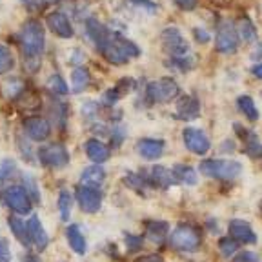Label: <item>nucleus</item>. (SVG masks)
<instances>
[{"label":"nucleus","mask_w":262,"mask_h":262,"mask_svg":"<svg viewBox=\"0 0 262 262\" xmlns=\"http://www.w3.org/2000/svg\"><path fill=\"white\" fill-rule=\"evenodd\" d=\"M24 4H26V8H28L29 11H35V9L40 8L44 2H40V0H24Z\"/></svg>","instance_id":"c03bdc74"},{"label":"nucleus","mask_w":262,"mask_h":262,"mask_svg":"<svg viewBox=\"0 0 262 262\" xmlns=\"http://www.w3.org/2000/svg\"><path fill=\"white\" fill-rule=\"evenodd\" d=\"M193 37H195V40L199 42V44H208L209 40H211V35H209L206 29L202 28H195L193 29Z\"/></svg>","instance_id":"58836bf2"},{"label":"nucleus","mask_w":262,"mask_h":262,"mask_svg":"<svg viewBox=\"0 0 262 262\" xmlns=\"http://www.w3.org/2000/svg\"><path fill=\"white\" fill-rule=\"evenodd\" d=\"M233 262H260L257 253L253 251H242V253H237L233 257Z\"/></svg>","instance_id":"4c0bfd02"},{"label":"nucleus","mask_w":262,"mask_h":262,"mask_svg":"<svg viewBox=\"0 0 262 262\" xmlns=\"http://www.w3.org/2000/svg\"><path fill=\"white\" fill-rule=\"evenodd\" d=\"M173 173H175V179L186 186H195L199 182L196 171L191 166H186V164H177L175 168H173Z\"/></svg>","instance_id":"393cba45"},{"label":"nucleus","mask_w":262,"mask_h":262,"mask_svg":"<svg viewBox=\"0 0 262 262\" xmlns=\"http://www.w3.org/2000/svg\"><path fill=\"white\" fill-rule=\"evenodd\" d=\"M199 171L204 177H211V179L231 180V179H237L242 173V164L238 160L206 159L199 166Z\"/></svg>","instance_id":"20e7f679"},{"label":"nucleus","mask_w":262,"mask_h":262,"mask_svg":"<svg viewBox=\"0 0 262 262\" xmlns=\"http://www.w3.org/2000/svg\"><path fill=\"white\" fill-rule=\"evenodd\" d=\"M124 241H126L127 251H129V253H135V251L142 250V246H144V238L139 237V235L124 233Z\"/></svg>","instance_id":"f704fd0d"},{"label":"nucleus","mask_w":262,"mask_h":262,"mask_svg":"<svg viewBox=\"0 0 262 262\" xmlns=\"http://www.w3.org/2000/svg\"><path fill=\"white\" fill-rule=\"evenodd\" d=\"M22 126H24L26 137L35 140V142H44L51 133V126L44 117H28Z\"/></svg>","instance_id":"f8f14e48"},{"label":"nucleus","mask_w":262,"mask_h":262,"mask_svg":"<svg viewBox=\"0 0 262 262\" xmlns=\"http://www.w3.org/2000/svg\"><path fill=\"white\" fill-rule=\"evenodd\" d=\"M180 88L173 78L164 77L160 80L149 82L146 86V93H144V98H146L147 106L151 104H160V102H171L175 100V97H179Z\"/></svg>","instance_id":"39448f33"},{"label":"nucleus","mask_w":262,"mask_h":262,"mask_svg":"<svg viewBox=\"0 0 262 262\" xmlns=\"http://www.w3.org/2000/svg\"><path fill=\"white\" fill-rule=\"evenodd\" d=\"M169 244L177 251H196L202 246L201 229L193 224H179L169 235Z\"/></svg>","instance_id":"7ed1b4c3"},{"label":"nucleus","mask_w":262,"mask_h":262,"mask_svg":"<svg viewBox=\"0 0 262 262\" xmlns=\"http://www.w3.org/2000/svg\"><path fill=\"white\" fill-rule=\"evenodd\" d=\"M9 255H11V251H9V244L6 238H0V262H6L9 258Z\"/></svg>","instance_id":"79ce46f5"},{"label":"nucleus","mask_w":262,"mask_h":262,"mask_svg":"<svg viewBox=\"0 0 262 262\" xmlns=\"http://www.w3.org/2000/svg\"><path fill=\"white\" fill-rule=\"evenodd\" d=\"M238 35L244 42H255L257 40V29H255L253 22L248 18V16H242L241 20H238Z\"/></svg>","instance_id":"bb28decb"},{"label":"nucleus","mask_w":262,"mask_h":262,"mask_svg":"<svg viewBox=\"0 0 262 262\" xmlns=\"http://www.w3.org/2000/svg\"><path fill=\"white\" fill-rule=\"evenodd\" d=\"M48 86H49V90L57 95H68V91H70L68 90V84H66L64 78H62L60 75H51Z\"/></svg>","instance_id":"72a5a7b5"},{"label":"nucleus","mask_w":262,"mask_h":262,"mask_svg":"<svg viewBox=\"0 0 262 262\" xmlns=\"http://www.w3.org/2000/svg\"><path fill=\"white\" fill-rule=\"evenodd\" d=\"M251 73H253L257 78H262V62H260V64H257V66H253V68H251Z\"/></svg>","instance_id":"a18cd8bd"},{"label":"nucleus","mask_w":262,"mask_h":262,"mask_svg":"<svg viewBox=\"0 0 262 262\" xmlns=\"http://www.w3.org/2000/svg\"><path fill=\"white\" fill-rule=\"evenodd\" d=\"M77 202L84 213H97L102 206V191L95 186L80 184L77 188Z\"/></svg>","instance_id":"9d476101"},{"label":"nucleus","mask_w":262,"mask_h":262,"mask_svg":"<svg viewBox=\"0 0 262 262\" xmlns=\"http://www.w3.org/2000/svg\"><path fill=\"white\" fill-rule=\"evenodd\" d=\"M144 228H146V237L153 244H162L169 233V224L166 221H147Z\"/></svg>","instance_id":"412c9836"},{"label":"nucleus","mask_w":262,"mask_h":262,"mask_svg":"<svg viewBox=\"0 0 262 262\" xmlns=\"http://www.w3.org/2000/svg\"><path fill=\"white\" fill-rule=\"evenodd\" d=\"M177 8H180L182 11H191V9L196 8L199 0H173Z\"/></svg>","instance_id":"a19ab883"},{"label":"nucleus","mask_w":262,"mask_h":262,"mask_svg":"<svg viewBox=\"0 0 262 262\" xmlns=\"http://www.w3.org/2000/svg\"><path fill=\"white\" fill-rule=\"evenodd\" d=\"M84 151H86L88 159H90L91 162H95V164L106 162V160L111 157L110 147H107L104 142H100V140H97V139L86 140V144H84Z\"/></svg>","instance_id":"6ab92c4d"},{"label":"nucleus","mask_w":262,"mask_h":262,"mask_svg":"<svg viewBox=\"0 0 262 262\" xmlns=\"http://www.w3.org/2000/svg\"><path fill=\"white\" fill-rule=\"evenodd\" d=\"M237 107L241 110V113L244 115L246 119L250 120H258V110L255 106L253 98L248 97V95H242V97L237 98Z\"/></svg>","instance_id":"a878e982"},{"label":"nucleus","mask_w":262,"mask_h":262,"mask_svg":"<svg viewBox=\"0 0 262 262\" xmlns=\"http://www.w3.org/2000/svg\"><path fill=\"white\" fill-rule=\"evenodd\" d=\"M22 55H24L26 70L37 71L40 66V57L46 49V33L44 26L38 20H28L18 31Z\"/></svg>","instance_id":"f03ea898"},{"label":"nucleus","mask_w":262,"mask_h":262,"mask_svg":"<svg viewBox=\"0 0 262 262\" xmlns=\"http://www.w3.org/2000/svg\"><path fill=\"white\" fill-rule=\"evenodd\" d=\"M251 58H253V60H260V58H262V44L255 49L253 53H251Z\"/></svg>","instance_id":"de8ad7c7"},{"label":"nucleus","mask_w":262,"mask_h":262,"mask_svg":"<svg viewBox=\"0 0 262 262\" xmlns=\"http://www.w3.org/2000/svg\"><path fill=\"white\" fill-rule=\"evenodd\" d=\"M71 206H73V196H71V193L68 189H62L60 195H58V213H60V219L64 222L70 221Z\"/></svg>","instance_id":"cd10ccee"},{"label":"nucleus","mask_w":262,"mask_h":262,"mask_svg":"<svg viewBox=\"0 0 262 262\" xmlns=\"http://www.w3.org/2000/svg\"><path fill=\"white\" fill-rule=\"evenodd\" d=\"M28 231H29V238H31L33 244L37 246L40 251H44L49 241H48V233H46V229H44V226H42L38 215H31V217H29Z\"/></svg>","instance_id":"a211bd4d"},{"label":"nucleus","mask_w":262,"mask_h":262,"mask_svg":"<svg viewBox=\"0 0 262 262\" xmlns=\"http://www.w3.org/2000/svg\"><path fill=\"white\" fill-rule=\"evenodd\" d=\"M24 262H42V260L37 257V255H33V253H26V255H24Z\"/></svg>","instance_id":"49530a36"},{"label":"nucleus","mask_w":262,"mask_h":262,"mask_svg":"<svg viewBox=\"0 0 262 262\" xmlns=\"http://www.w3.org/2000/svg\"><path fill=\"white\" fill-rule=\"evenodd\" d=\"M9 224V229L13 231V235L16 237V241L20 242L24 248H31V238H29V231H28V224H24V222L20 221L18 217H15V215H11L8 221Z\"/></svg>","instance_id":"5701e85b"},{"label":"nucleus","mask_w":262,"mask_h":262,"mask_svg":"<svg viewBox=\"0 0 262 262\" xmlns=\"http://www.w3.org/2000/svg\"><path fill=\"white\" fill-rule=\"evenodd\" d=\"M133 6H139V8L146 9V11L149 13H155L157 11V4L155 2H151V0H129Z\"/></svg>","instance_id":"ea45409f"},{"label":"nucleus","mask_w":262,"mask_h":262,"mask_svg":"<svg viewBox=\"0 0 262 262\" xmlns=\"http://www.w3.org/2000/svg\"><path fill=\"white\" fill-rule=\"evenodd\" d=\"M88 84H90V71L86 68H80V66L75 68L71 71V90H73V93H82L88 88Z\"/></svg>","instance_id":"b1692460"},{"label":"nucleus","mask_w":262,"mask_h":262,"mask_svg":"<svg viewBox=\"0 0 262 262\" xmlns=\"http://www.w3.org/2000/svg\"><path fill=\"white\" fill-rule=\"evenodd\" d=\"M219 251H221V255L226 258L235 257L238 251V242L235 241L233 237H222L221 241H219Z\"/></svg>","instance_id":"c85d7f7f"},{"label":"nucleus","mask_w":262,"mask_h":262,"mask_svg":"<svg viewBox=\"0 0 262 262\" xmlns=\"http://www.w3.org/2000/svg\"><path fill=\"white\" fill-rule=\"evenodd\" d=\"M199 115H201V104H199V100L195 97L186 95L177 102L175 117L179 120H195L199 119Z\"/></svg>","instance_id":"dca6fc26"},{"label":"nucleus","mask_w":262,"mask_h":262,"mask_svg":"<svg viewBox=\"0 0 262 262\" xmlns=\"http://www.w3.org/2000/svg\"><path fill=\"white\" fill-rule=\"evenodd\" d=\"M86 33L91 38V42L97 46L98 53L111 64H126L129 58H135L140 55V49L135 42L127 40L119 33L111 31L110 28L100 24L97 18H88Z\"/></svg>","instance_id":"f257e3e1"},{"label":"nucleus","mask_w":262,"mask_h":262,"mask_svg":"<svg viewBox=\"0 0 262 262\" xmlns=\"http://www.w3.org/2000/svg\"><path fill=\"white\" fill-rule=\"evenodd\" d=\"M238 42H241V35H238V29L235 28L233 22L222 20L217 28V37H215V48L219 53H235L238 49Z\"/></svg>","instance_id":"423d86ee"},{"label":"nucleus","mask_w":262,"mask_h":262,"mask_svg":"<svg viewBox=\"0 0 262 262\" xmlns=\"http://www.w3.org/2000/svg\"><path fill=\"white\" fill-rule=\"evenodd\" d=\"M13 66H15L13 53L9 51L8 46L0 44V75H4V73H8V71H11Z\"/></svg>","instance_id":"7c9ffc66"},{"label":"nucleus","mask_w":262,"mask_h":262,"mask_svg":"<svg viewBox=\"0 0 262 262\" xmlns=\"http://www.w3.org/2000/svg\"><path fill=\"white\" fill-rule=\"evenodd\" d=\"M124 184H126L127 188L142 191V189H146L147 186H149V182H147L146 177L139 175V173H126V177H124Z\"/></svg>","instance_id":"2f4dec72"},{"label":"nucleus","mask_w":262,"mask_h":262,"mask_svg":"<svg viewBox=\"0 0 262 262\" xmlns=\"http://www.w3.org/2000/svg\"><path fill=\"white\" fill-rule=\"evenodd\" d=\"M135 262H164V258L160 255H144V257H139Z\"/></svg>","instance_id":"37998d69"},{"label":"nucleus","mask_w":262,"mask_h":262,"mask_svg":"<svg viewBox=\"0 0 262 262\" xmlns=\"http://www.w3.org/2000/svg\"><path fill=\"white\" fill-rule=\"evenodd\" d=\"M120 97H122V93L117 90V86H115V88H111V90H107L106 93H104L102 100H104V104H106V106H113V104H117V100H119Z\"/></svg>","instance_id":"e433bc0d"},{"label":"nucleus","mask_w":262,"mask_h":262,"mask_svg":"<svg viewBox=\"0 0 262 262\" xmlns=\"http://www.w3.org/2000/svg\"><path fill=\"white\" fill-rule=\"evenodd\" d=\"M147 182L151 188H160V189H168L173 184H177L179 180L175 179V173L173 169L164 168V166H153L149 177H147Z\"/></svg>","instance_id":"2eb2a0df"},{"label":"nucleus","mask_w":262,"mask_h":262,"mask_svg":"<svg viewBox=\"0 0 262 262\" xmlns=\"http://www.w3.org/2000/svg\"><path fill=\"white\" fill-rule=\"evenodd\" d=\"M22 188L26 189V193L29 195V199H31L33 202H40V191H38V186H37V180H35V177L31 175H24V179H22Z\"/></svg>","instance_id":"473e14b6"},{"label":"nucleus","mask_w":262,"mask_h":262,"mask_svg":"<svg viewBox=\"0 0 262 262\" xmlns=\"http://www.w3.org/2000/svg\"><path fill=\"white\" fill-rule=\"evenodd\" d=\"M182 139H184V146L195 155H206L211 147L208 135L202 129H196V127H186L182 131Z\"/></svg>","instance_id":"9b49d317"},{"label":"nucleus","mask_w":262,"mask_h":262,"mask_svg":"<svg viewBox=\"0 0 262 262\" xmlns=\"http://www.w3.org/2000/svg\"><path fill=\"white\" fill-rule=\"evenodd\" d=\"M0 201L18 215H28L31 211V199L22 186H9L0 193Z\"/></svg>","instance_id":"0eeeda50"},{"label":"nucleus","mask_w":262,"mask_h":262,"mask_svg":"<svg viewBox=\"0 0 262 262\" xmlns=\"http://www.w3.org/2000/svg\"><path fill=\"white\" fill-rule=\"evenodd\" d=\"M15 171H16V166H15V162H13V160L6 159V160H2V162H0V180L9 179V177H11Z\"/></svg>","instance_id":"c9c22d12"},{"label":"nucleus","mask_w":262,"mask_h":262,"mask_svg":"<svg viewBox=\"0 0 262 262\" xmlns=\"http://www.w3.org/2000/svg\"><path fill=\"white\" fill-rule=\"evenodd\" d=\"M166 66L175 71H189L195 66V60L191 57H188V55H184V57H171L166 62Z\"/></svg>","instance_id":"c756f323"},{"label":"nucleus","mask_w":262,"mask_h":262,"mask_svg":"<svg viewBox=\"0 0 262 262\" xmlns=\"http://www.w3.org/2000/svg\"><path fill=\"white\" fill-rule=\"evenodd\" d=\"M229 235L237 242H242V244H257V233L242 219H233L229 222Z\"/></svg>","instance_id":"4468645a"},{"label":"nucleus","mask_w":262,"mask_h":262,"mask_svg":"<svg viewBox=\"0 0 262 262\" xmlns=\"http://www.w3.org/2000/svg\"><path fill=\"white\" fill-rule=\"evenodd\" d=\"M38 160L46 168L64 169L70 162V153L62 144H49L38 149Z\"/></svg>","instance_id":"6e6552de"},{"label":"nucleus","mask_w":262,"mask_h":262,"mask_svg":"<svg viewBox=\"0 0 262 262\" xmlns=\"http://www.w3.org/2000/svg\"><path fill=\"white\" fill-rule=\"evenodd\" d=\"M164 146L166 142L159 139H140L137 144V151L142 159L146 160H157L162 157L164 153Z\"/></svg>","instance_id":"f3484780"},{"label":"nucleus","mask_w":262,"mask_h":262,"mask_svg":"<svg viewBox=\"0 0 262 262\" xmlns=\"http://www.w3.org/2000/svg\"><path fill=\"white\" fill-rule=\"evenodd\" d=\"M104 180H106V169H104L100 164L88 166V168H84L80 173V184L100 188V186L104 184Z\"/></svg>","instance_id":"aec40b11"},{"label":"nucleus","mask_w":262,"mask_h":262,"mask_svg":"<svg viewBox=\"0 0 262 262\" xmlns=\"http://www.w3.org/2000/svg\"><path fill=\"white\" fill-rule=\"evenodd\" d=\"M260 211H262V202H260Z\"/></svg>","instance_id":"09e8293b"},{"label":"nucleus","mask_w":262,"mask_h":262,"mask_svg":"<svg viewBox=\"0 0 262 262\" xmlns=\"http://www.w3.org/2000/svg\"><path fill=\"white\" fill-rule=\"evenodd\" d=\"M66 238H68V244H70V248L77 255H84V253H86V248H88L86 237L82 235L80 228H78L77 224L68 226V229H66Z\"/></svg>","instance_id":"4be33fe9"},{"label":"nucleus","mask_w":262,"mask_h":262,"mask_svg":"<svg viewBox=\"0 0 262 262\" xmlns=\"http://www.w3.org/2000/svg\"><path fill=\"white\" fill-rule=\"evenodd\" d=\"M160 40L164 44V49L168 51L171 57H184V55H189V44L180 29L177 28H166L160 35Z\"/></svg>","instance_id":"1a4fd4ad"},{"label":"nucleus","mask_w":262,"mask_h":262,"mask_svg":"<svg viewBox=\"0 0 262 262\" xmlns=\"http://www.w3.org/2000/svg\"><path fill=\"white\" fill-rule=\"evenodd\" d=\"M46 22H48V28L51 29L55 35H58L60 38H71L73 37V33H75L73 26H71L70 18L66 16V13H62V11L49 13L48 18H46Z\"/></svg>","instance_id":"ddd939ff"}]
</instances>
